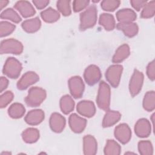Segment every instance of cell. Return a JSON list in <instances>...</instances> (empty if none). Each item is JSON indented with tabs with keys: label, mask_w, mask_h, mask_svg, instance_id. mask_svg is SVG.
Returning <instances> with one entry per match:
<instances>
[{
	"label": "cell",
	"mask_w": 155,
	"mask_h": 155,
	"mask_svg": "<svg viewBox=\"0 0 155 155\" xmlns=\"http://www.w3.org/2000/svg\"><path fill=\"white\" fill-rule=\"evenodd\" d=\"M97 8L94 5H92L87 8L85 11L80 14L79 28L85 30L93 27L97 21Z\"/></svg>",
	"instance_id": "obj_1"
},
{
	"label": "cell",
	"mask_w": 155,
	"mask_h": 155,
	"mask_svg": "<svg viewBox=\"0 0 155 155\" xmlns=\"http://www.w3.org/2000/svg\"><path fill=\"white\" fill-rule=\"evenodd\" d=\"M110 87L104 81H101L99 85L96 97L97 106L104 111H108L110 105Z\"/></svg>",
	"instance_id": "obj_2"
},
{
	"label": "cell",
	"mask_w": 155,
	"mask_h": 155,
	"mask_svg": "<svg viewBox=\"0 0 155 155\" xmlns=\"http://www.w3.org/2000/svg\"><path fill=\"white\" fill-rule=\"evenodd\" d=\"M47 93L44 89L34 87L29 89L27 96L25 98L26 104L31 107H36L40 105L46 98Z\"/></svg>",
	"instance_id": "obj_3"
},
{
	"label": "cell",
	"mask_w": 155,
	"mask_h": 155,
	"mask_svg": "<svg viewBox=\"0 0 155 155\" xmlns=\"http://www.w3.org/2000/svg\"><path fill=\"white\" fill-rule=\"evenodd\" d=\"M22 68L21 63L18 59L10 57L5 61L2 72L10 78L16 79L19 76Z\"/></svg>",
	"instance_id": "obj_4"
},
{
	"label": "cell",
	"mask_w": 155,
	"mask_h": 155,
	"mask_svg": "<svg viewBox=\"0 0 155 155\" xmlns=\"http://www.w3.org/2000/svg\"><path fill=\"white\" fill-rule=\"evenodd\" d=\"M23 51V45L19 41L10 38L3 40L1 43L0 52L1 54L12 53L15 54H21Z\"/></svg>",
	"instance_id": "obj_5"
},
{
	"label": "cell",
	"mask_w": 155,
	"mask_h": 155,
	"mask_svg": "<svg viewBox=\"0 0 155 155\" xmlns=\"http://www.w3.org/2000/svg\"><path fill=\"white\" fill-rule=\"evenodd\" d=\"M123 70L121 65L114 64L110 66L106 71L105 78L110 84L114 88L117 87Z\"/></svg>",
	"instance_id": "obj_6"
},
{
	"label": "cell",
	"mask_w": 155,
	"mask_h": 155,
	"mask_svg": "<svg viewBox=\"0 0 155 155\" xmlns=\"http://www.w3.org/2000/svg\"><path fill=\"white\" fill-rule=\"evenodd\" d=\"M144 79V76L142 72L137 69L134 70L129 83V90L132 96H136L141 90Z\"/></svg>",
	"instance_id": "obj_7"
},
{
	"label": "cell",
	"mask_w": 155,
	"mask_h": 155,
	"mask_svg": "<svg viewBox=\"0 0 155 155\" xmlns=\"http://www.w3.org/2000/svg\"><path fill=\"white\" fill-rule=\"evenodd\" d=\"M68 87L71 94L74 98H80L84 91V84L80 76H75L68 80Z\"/></svg>",
	"instance_id": "obj_8"
},
{
	"label": "cell",
	"mask_w": 155,
	"mask_h": 155,
	"mask_svg": "<svg viewBox=\"0 0 155 155\" xmlns=\"http://www.w3.org/2000/svg\"><path fill=\"white\" fill-rule=\"evenodd\" d=\"M84 78L88 85H93L96 84L101 78V73L99 68L95 65H89L84 71Z\"/></svg>",
	"instance_id": "obj_9"
},
{
	"label": "cell",
	"mask_w": 155,
	"mask_h": 155,
	"mask_svg": "<svg viewBox=\"0 0 155 155\" xmlns=\"http://www.w3.org/2000/svg\"><path fill=\"white\" fill-rule=\"evenodd\" d=\"M114 134L116 139L123 144L128 143L131 137V131L129 126L124 123L116 127Z\"/></svg>",
	"instance_id": "obj_10"
},
{
	"label": "cell",
	"mask_w": 155,
	"mask_h": 155,
	"mask_svg": "<svg viewBox=\"0 0 155 155\" xmlns=\"http://www.w3.org/2000/svg\"><path fill=\"white\" fill-rule=\"evenodd\" d=\"M39 79V76L35 72L31 71H27L18 81L17 87L20 90H25L29 86L38 82Z\"/></svg>",
	"instance_id": "obj_11"
},
{
	"label": "cell",
	"mask_w": 155,
	"mask_h": 155,
	"mask_svg": "<svg viewBox=\"0 0 155 155\" xmlns=\"http://www.w3.org/2000/svg\"><path fill=\"white\" fill-rule=\"evenodd\" d=\"M78 112L82 116L91 117L93 116L96 113V107L94 103L90 101H81L76 107Z\"/></svg>",
	"instance_id": "obj_12"
},
{
	"label": "cell",
	"mask_w": 155,
	"mask_h": 155,
	"mask_svg": "<svg viewBox=\"0 0 155 155\" xmlns=\"http://www.w3.org/2000/svg\"><path fill=\"white\" fill-rule=\"evenodd\" d=\"M68 123L71 130L76 133H80L84 131L87 125V120L76 113L71 114L69 117Z\"/></svg>",
	"instance_id": "obj_13"
},
{
	"label": "cell",
	"mask_w": 155,
	"mask_h": 155,
	"mask_svg": "<svg viewBox=\"0 0 155 155\" xmlns=\"http://www.w3.org/2000/svg\"><path fill=\"white\" fill-rule=\"evenodd\" d=\"M151 130L150 122L145 118L139 119L134 126L135 133L139 137H148L151 133Z\"/></svg>",
	"instance_id": "obj_14"
},
{
	"label": "cell",
	"mask_w": 155,
	"mask_h": 155,
	"mask_svg": "<svg viewBox=\"0 0 155 155\" xmlns=\"http://www.w3.org/2000/svg\"><path fill=\"white\" fill-rule=\"evenodd\" d=\"M65 119L58 113H53L50 118V127L51 130L55 133H61L65 126Z\"/></svg>",
	"instance_id": "obj_15"
},
{
	"label": "cell",
	"mask_w": 155,
	"mask_h": 155,
	"mask_svg": "<svg viewBox=\"0 0 155 155\" xmlns=\"http://www.w3.org/2000/svg\"><path fill=\"white\" fill-rule=\"evenodd\" d=\"M14 7L24 18L32 16L36 13L33 5L30 4V2L27 1H17L15 4Z\"/></svg>",
	"instance_id": "obj_16"
},
{
	"label": "cell",
	"mask_w": 155,
	"mask_h": 155,
	"mask_svg": "<svg viewBox=\"0 0 155 155\" xmlns=\"http://www.w3.org/2000/svg\"><path fill=\"white\" fill-rule=\"evenodd\" d=\"M83 150L85 155H94L97 153V143L96 139L91 135H86L83 139Z\"/></svg>",
	"instance_id": "obj_17"
},
{
	"label": "cell",
	"mask_w": 155,
	"mask_h": 155,
	"mask_svg": "<svg viewBox=\"0 0 155 155\" xmlns=\"http://www.w3.org/2000/svg\"><path fill=\"white\" fill-rule=\"evenodd\" d=\"M44 112L41 109H35L30 111L25 117V121L30 125L39 124L44 119Z\"/></svg>",
	"instance_id": "obj_18"
},
{
	"label": "cell",
	"mask_w": 155,
	"mask_h": 155,
	"mask_svg": "<svg viewBox=\"0 0 155 155\" xmlns=\"http://www.w3.org/2000/svg\"><path fill=\"white\" fill-rule=\"evenodd\" d=\"M136 17L134 11L130 8H122L116 13V18L120 23L133 22Z\"/></svg>",
	"instance_id": "obj_19"
},
{
	"label": "cell",
	"mask_w": 155,
	"mask_h": 155,
	"mask_svg": "<svg viewBox=\"0 0 155 155\" xmlns=\"http://www.w3.org/2000/svg\"><path fill=\"white\" fill-rule=\"evenodd\" d=\"M118 30L123 31L124 35L127 37L131 38L136 36L139 30L137 25L134 22L118 23L116 25Z\"/></svg>",
	"instance_id": "obj_20"
},
{
	"label": "cell",
	"mask_w": 155,
	"mask_h": 155,
	"mask_svg": "<svg viewBox=\"0 0 155 155\" xmlns=\"http://www.w3.org/2000/svg\"><path fill=\"white\" fill-rule=\"evenodd\" d=\"M130 53L129 46L126 44H122L119 46L116 50L112 58V62L114 63H120L127 59Z\"/></svg>",
	"instance_id": "obj_21"
},
{
	"label": "cell",
	"mask_w": 155,
	"mask_h": 155,
	"mask_svg": "<svg viewBox=\"0 0 155 155\" xmlns=\"http://www.w3.org/2000/svg\"><path fill=\"white\" fill-rule=\"evenodd\" d=\"M121 114L119 111L108 110L105 113L103 121V127H110L116 124L120 119Z\"/></svg>",
	"instance_id": "obj_22"
},
{
	"label": "cell",
	"mask_w": 155,
	"mask_h": 155,
	"mask_svg": "<svg viewBox=\"0 0 155 155\" xmlns=\"http://www.w3.org/2000/svg\"><path fill=\"white\" fill-rule=\"evenodd\" d=\"M41 25V22L39 18L38 17L27 19L24 21L21 24L23 30L30 33L37 31L40 28Z\"/></svg>",
	"instance_id": "obj_23"
},
{
	"label": "cell",
	"mask_w": 155,
	"mask_h": 155,
	"mask_svg": "<svg viewBox=\"0 0 155 155\" xmlns=\"http://www.w3.org/2000/svg\"><path fill=\"white\" fill-rule=\"evenodd\" d=\"M99 23L103 26L106 30H113L115 26L116 22L113 16L109 13H102L99 16Z\"/></svg>",
	"instance_id": "obj_24"
},
{
	"label": "cell",
	"mask_w": 155,
	"mask_h": 155,
	"mask_svg": "<svg viewBox=\"0 0 155 155\" xmlns=\"http://www.w3.org/2000/svg\"><path fill=\"white\" fill-rule=\"evenodd\" d=\"M23 140L28 143L36 142L39 138V131L35 128H28L25 130L22 133Z\"/></svg>",
	"instance_id": "obj_25"
},
{
	"label": "cell",
	"mask_w": 155,
	"mask_h": 155,
	"mask_svg": "<svg viewBox=\"0 0 155 155\" xmlns=\"http://www.w3.org/2000/svg\"><path fill=\"white\" fill-rule=\"evenodd\" d=\"M60 107L64 114H67L71 113L74 107V102L73 98L68 94L63 96L60 99Z\"/></svg>",
	"instance_id": "obj_26"
},
{
	"label": "cell",
	"mask_w": 155,
	"mask_h": 155,
	"mask_svg": "<svg viewBox=\"0 0 155 155\" xmlns=\"http://www.w3.org/2000/svg\"><path fill=\"white\" fill-rule=\"evenodd\" d=\"M41 16L45 22L52 23L57 21L59 19L60 14L56 10L49 7L41 13Z\"/></svg>",
	"instance_id": "obj_27"
},
{
	"label": "cell",
	"mask_w": 155,
	"mask_h": 155,
	"mask_svg": "<svg viewBox=\"0 0 155 155\" xmlns=\"http://www.w3.org/2000/svg\"><path fill=\"white\" fill-rule=\"evenodd\" d=\"M25 112V108L24 105L20 103L13 104L8 110V114L12 118L18 119L24 116Z\"/></svg>",
	"instance_id": "obj_28"
},
{
	"label": "cell",
	"mask_w": 155,
	"mask_h": 155,
	"mask_svg": "<svg viewBox=\"0 0 155 155\" xmlns=\"http://www.w3.org/2000/svg\"><path fill=\"white\" fill-rule=\"evenodd\" d=\"M143 107L147 111H152L155 108V93L154 91L147 92L143 99Z\"/></svg>",
	"instance_id": "obj_29"
},
{
	"label": "cell",
	"mask_w": 155,
	"mask_h": 155,
	"mask_svg": "<svg viewBox=\"0 0 155 155\" xmlns=\"http://www.w3.org/2000/svg\"><path fill=\"white\" fill-rule=\"evenodd\" d=\"M120 150V146L117 142L114 140H108L104 151L105 155H119Z\"/></svg>",
	"instance_id": "obj_30"
},
{
	"label": "cell",
	"mask_w": 155,
	"mask_h": 155,
	"mask_svg": "<svg viewBox=\"0 0 155 155\" xmlns=\"http://www.w3.org/2000/svg\"><path fill=\"white\" fill-rule=\"evenodd\" d=\"M1 18L6 19L12 21L15 23H19L21 21V18L19 15L13 9L11 8H8L4 10L1 13Z\"/></svg>",
	"instance_id": "obj_31"
},
{
	"label": "cell",
	"mask_w": 155,
	"mask_h": 155,
	"mask_svg": "<svg viewBox=\"0 0 155 155\" xmlns=\"http://www.w3.org/2000/svg\"><path fill=\"white\" fill-rule=\"evenodd\" d=\"M155 13V1H151L147 2L143 7L140 13L142 18H152Z\"/></svg>",
	"instance_id": "obj_32"
},
{
	"label": "cell",
	"mask_w": 155,
	"mask_h": 155,
	"mask_svg": "<svg viewBox=\"0 0 155 155\" xmlns=\"http://www.w3.org/2000/svg\"><path fill=\"white\" fill-rule=\"evenodd\" d=\"M138 150L142 155H151L153 153L152 143L149 140H141L138 143Z\"/></svg>",
	"instance_id": "obj_33"
},
{
	"label": "cell",
	"mask_w": 155,
	"mask_h": 155,
	"mask_svg": "<svg viewBox=\"0 0 155 155\" xmlns=\"http://www.w3.org/2000/svg\"><path fill=\"white\" fill-rule=\"evenodd\" d=\"M57 8L64 16H69L71 14L70 1L60 0L56 3Z\"/></svg>",
	"instance_id": "obj_34"
},
{
	"label": "cell",
	"mask_w": 155,
	"mask_h": 155,
	"mask_svg": "<svg viewBox=\"0 0 155 155\" xmlns=\"http://www.w3.org/2000/svg\"><path fill=\"white\" fill-rule=\"evenodd\" d=\"M16 26L7 21H1L0 22V36L4 37L11 34L15 29Z\"/></svg>",
	"instance_id": "obj_35"
},
{
	"label": "cell",
	"mask_w": 155,
	"mask_h": 155,
	"mask_svg": "<svg viewBox=\"0 0 155 155\" xmlns=\"http://www.w3.org/2000/svg\"><path fill=\"white\" fill-rule=\"evenodd\" d=\"M120 3L118 0H104L101 3L102 8L104 10L108 12H113L119 6Z\"/></svg>",
	"instance_id": "obj_36"
},
{
	"label": "cell",
	"mask_w": 155,
	"mask_h": 155,
	"mask_svg": "<svg viewBox=\"0 0 155 155\" xmlns=\"http://www.w3.org/2000/svg\"><path fill=\"white\" fill-rule=\"evenodd\" d=\"M13 94L10 91H5L4 93L1 94L0 97V107L1 108L5 107L8 105L13 99Z\"/></svg>",
	"instance_id": "obj_37"
},
{
	"label": "cell",
	"mask_w": 155,
	"mask_h": 155,
	"mask_svg": "<svg viewBox=\"0 0 155 155\" xmlns=\"http://www.w3.org/2000/svg\"><path fill=\"white\" fill-rule=\"evenodd\" d=\"M88 0H75L73 2V8L74 12H78L85 8L89 4Z\"/></svg>",
	"instance_id": "obj_38"
},
{
	"label": "cell",
	"mask_w": 155,
	"mask_h": 155,
	"mask_svg": "<svg viewBox=\"0 0 155 155\" xmlns=\"http://www.w3.org/2000/svg\"><path fill=\"white\" fill-rule=\"evenodd\" d=\"M155 64L154 60L150 62L147 67V74L151 81L155 79Z\"/></svg>",
	"instance_id": "obj_39"
},
{
	"label": "cell",
	"mask_w": 155,
	"mask_h": 155,
	"mask_svg": "<svg viewBox=\"0 0 155 155\" xmlns=\"http://www.w3.org/2000/svg\"><path fill=\"white\" fill-rule=\"evenodd\" d=\"M147 2L146 0H131L130 1V3L132 7L137 11H139L144 5Z\"/></svg>",
	"instance_id": "obj_40"
},
{
	"label": "cell",
	"mask_w": 155,
	"mask_h": 155,
	"mask_svg": "<svg viewBox=\"0 0 155 155\" xmlns=\"http://www.w3.org/2000/svg\"><path fill=\"white\" fill-rule=\"evenodd\" d=\"M33 3L38 9H42L45 8L48 4L49 1L48 0H34Z\"/></svg>",
	"instance_id": "obj_41"
},
{
	"label": "cell",
	"mask_w": 155,
	"mask_h": 155,
	"mask_svg": "<svg viewBox=\"0 0 155 155\" xmlns=\"http://www.w3.org/2000/svg\"><path fill=\"white\" fill-rule=\"evenodd\" d=\"M8 79L3 76L1 77L0 79V91L2 92L8 86Z\"/></svg>",
	"instance_id": "obj_42"
},
{
	"label": "cell",
	"mask_w": 155,
	"mask_h": 155,
	"mask_svg": "<svg viewBox=\"0 0 155 155\" xmlns=\"http://www.w3.org/2000/svg\"><path fill=\"white\" fill-rule=\"evenodd\" d=\"M8 3V1H6V0H2V1H0V8H1V10H2L4 7H5L7 4Z\"/></svg>",
	"instance_id": "obj_43"
}]
</instances>
